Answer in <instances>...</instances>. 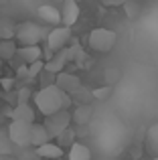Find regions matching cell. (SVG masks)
I'll return each instance as SVG.
<instances>
[{
    "mask_svg": "<svg viewBox=\"0 0 158 160\" xmlns=\"http://www.w3.org/2000/svg\"><path fill=\"white\" fill-rule=\"evenodd\" d=\"M16 57L22 63H32L37 59H43V47L41 45H18Z\"/></svg>",
    "mask_w": 158,
    "mask_h": 160,
    "instance_id": "cell-10",
    "label": "cell"
},
{
    "mask_svg": "<svg viewBox=\"0 0 158 160\" xmlns=\"http://www.w3.org/2000/svg\"><path fill=\"white\" fill-rule=\"evenodd\" d=\"M61 108L63 109H71L73 108V93L61 89Z\"/></svg>",
    "mask_w": 158,
    "mask_h": 160,
    "instance_id": "cell-29",
    "label": "cell"
},
{
    "mask_svg": "<svg viewBox=\"0 0 158 160\" xmlns=\"http://www.w3.org/2000/svg\"><path fill=\"white\" fill-rule=\"evenodd\" d=\"M14 83H16V77H10V75L0 79V85H2V89L6 91V93H10V91L14 89Z\"/></svg>",
    "mask_w": 158,
    "mask_h": 160,
    "instance_id": "cell-30",
    "label": "cell"
},
{
    "mask_svg": "<svg viewBox=\"0 0 158 160\" xmlns=\"http://www.w3.org/2000/svg\"><path fill=\"white\" fill-rule=\"evenodd\" d=\"M45 69V61L37 59V61L28 63V81H37V77L41 75V71Z\"/></svg>",
    "mask_w": 158,
    "mask_h": 160,
    "instance_id": "cell-22",
    "label": "cell"
},
{
    "mask_svg": "<svg viewBox=\"0 0 158 160\" xmlns=\"http://www.w3.org/2000/svg\"><path fill=\"white\" fill-rule=\"evenodd\" d=\"M89 47L97 53H110L111 49L116 47V41H118V35L114 31L106 27H97L89 32Z\"/></svg>",
    "mask_w": 158,
    "mask_h": 160,
    "instance_id": "cell-3",
    "label": "cell"
},
{
    "mask_svg": "<svg viewBox=\"0 0 158 160\" xmlns=\"http://www.w3.org/2000/svg\"><path fill=\"white\" fill-rule=\"evenodd\" d=\"M55 140H57V144H59V146H71L73 142H75V134H73L71 128H67V130H63Z\"/></svg>",
    "mask_w": 158,
    "mask_h": 160,
    "instance_id": "cell-23",
    "label": "cell"
},
{
    "mask_svg": "<svg viewBox=\"0 0 158 160\" xmlns=\"http://www.w3.org/2000/svg\"><path fill=\"white\" fill-rule=\"evenodd\" d=\"M4 4H8V0H0V6H4Z\"/></svg>",
    "mask_w": 158,
    "mask_h": 160,
    "instance_id": "cell-32",
    "label": "cell"
},
{
    "mask_svg": "<svg viewBox=\"0 0 158 160\" xmlns=\"http://www.w3.org/2000/svg\"><path fill=\"white\" fill-rule=\"evenodd\" d=\"M146 148L152 156H158V124L146 130Z\"/></svg>",
    "mask_w": 158,
    "mask_h": 160,
    "instance_id": "cell-17",
    "label": "cell"
},
{
    "mask_svg": "<svg viewBox=\"0 0 158 160\" xmlns=\"http://www.w3.org/2000/svg\"><path fill=\"white\" fill-rule=\"evenodd\" d=\"M71 160H89L91 158V152L85 144H79V142H73L71 148H69V154H67Z\"/></svg>",
    "mask_w": 158,
    "mask_h": 160,
    "instance_id": "cell-18",
    "label": "cell"
},
{
    "mask_svg": "<svg viewBox=\"0 0 158 160\" xmlns=\"http://www.w3.org/2000/svg\"><path fill=\"white\" fill-rule=\"evenodd\" d=\"M55 79H57V73H53V71H49V69H43L41 75L37 77V81L41 83V87H47V85H53Z\"/></svg>",
    "mask_w": 158,
    "mask_h": 160,
    "instance_id": "cell-24",
    "label": "cell"
},
{
    "mask_svg": "<svg viewBox=\"0 0 158 160\" xmlns=\"http://www.w3.org/2000/svg\"><path fill=\"white\" fill-rule=\"evenodd\" d=\"M53 136L51 132L47 130V126L45 124H37V122H32V132H31V146H41L45 144V142H51Z\"/></svg>",
    "mask_w": 158,
    "mask_h": 160,
    "instance_id": "cell-12",
    "label": "cell"
},
{
    "mask_svg": "<svg viewBox=\"0 0 158 160\" xmlns=\"http://www.w3.org/2000/svg\"><path fill=\"white\" fill-rule=\"evenodd\" d=\"M91 116H93V112H91V106L89 103H75V109H73L71 113V120L75 122V124L79 126H85L87 122L91 120Z\"/></svg>",
    "mask_w": 158,
    "mask_h": 160,
    "instance_id": "cell-13",
    "label": "cell"
},
{
    "mask_svg": "<svg viewBox=\"0 0 158 160\" xmlns=\"http://www.w3.org/2000/svg\"><path fill=\"white\" fill-rule=\"evenodd\" d=\"M49 31L41 24L32 22V20H24V22L16 24V32L14 39L18 45H41L47 41Z\"/></svg>",
    "mask_w": 158,
    "mask_h": 160,
    "instance_id": "cell-2",
    "label": "cell"
},
{
    "mask_svg": "<svg viewBox=\"0 0 158 160\" xmlns=\"http://www.w3.org/2000/svg\"><path fill=\"white\" fill-rule=\"evenodd\" d=\"M79 2L77 0H65L63 2V8H61V22L67 24V27H73V24L79 20Z\"/></svg>",
    "mask_w": 158,
    "mask_h": 160,
    "instance_id": "cell-9",
    "label": "cell"
},
{
    "mask_svg": "<svg viewBox=\"0 0 158 160\" xmlns=\"http://www.w3.org/2000/svg\"><path fill=\"white\" fill-rule=\"evenodd\" d=\"M32 95H35V93L31 91V87H28V85L20 87V89H16V103H18V102H31Z\"/></svg>",
    "mask_w": 158,
    "mask_h": 160,
    "instance_id": "cell-27",
    "label": "cell"
},
{
    "mask_svg": "<svg viewBox=\"0 0 158 160\" xmlns=\"http://www.w3.org/2000/svg\"><path fill=\"white\" fill-rule=\"evenodd\" d=\"M39 16L45 20V22L49 24H61V10H57L55 6H51V4H43V6H39Z\"/></svg>",
    "mask_w": 158,
    "mask_h": 160,
    "instance_id": "cell-16",
    "label": "cell"
},
{
    "mask_svg": "<svg viewBox=\"0 0 158 160\" xmlns=\"http://www.w3.org/2000/svg\"><path fill=\"white\" fill-rule=\"evenodd\" d=\"M122 6H124V12H126V16L130 20H136L140 14H142V6H140L138 0H126Z\"/></svg>",
    "mask_w": 158,
    "mask_h": 160,
    "instance_id": "cell-21",
    "label": "cell"
},
{
    "mask_svg": "<svg viewBox=\"0 0 158 160\" xmlns=\"http://www.w3.org/2000/svg\"><path fill=\"white\" fill-rule=\"evenodd\" d=\"M12 146H14V144H12L8 132H0V154H10Z\"/></svg>",
    "mask_w": 158,
    "mask_h": 160,
    "instance_id": "cell-26",
    "label": "cell"
},
{
    "mask_svg": "<svg viewBox=\"0 0 158 160\" xmlns=\"http://www.w3.org/2000/svg\"><path fill=\"white\" fill-rule=\"evenodd\" d=\"M37 156L39 158H61L63 156V148L53 142H45V144L37 146Z\"/></svg>",
    "mask_w": 158,
    "mask_h": 160,
    "instance_id": "cell-14",
    "label": "cell"
},
{
    "mask_svg": "<svg viewBox=\"0 0 158 160\" xmlns=\"http://www.w3.org/2000/svg\"><path fill=\"white\" fill-rule=\"evenodd\" d=\"M16 39H0V61H12L16 57Z\"/></svg>",
    "mask_w": 158,
    "mask_h": 160,
    "instance_id": "cell-15",
    "label": "cell"
},
{
    "mask_svg": "<svg viewBox=\"0 0 158 160\" xmlns=\"http://www.w3.org/2000/svg\"><path fill=\"white\" fill-rule=\"evenodd\" d=\"M120 75H122V73H120L118 69H106V71H103V77H106L107 85H114V83L120 79Z\"/></svg>",
    "mask_w": 158,
    "mask_h": 160,
    "instance_id": "cell-28",
    "label": "cell"
},
{
    "mask_svg": "<svg viewBox=\"0 0 158 160\" xmlns=\"http://www.w3.org/2000/svg\"><path fill=\"white\" fill-rule=\"evenodd\" d=\"M16 24L6 16H0V39H14Z\"/></svg>",
    "mask_w": 158,
    "mask_h": 160,
    "instance_id": "cell-20",
    "label": "cell"
},
{
    "mask_svg": "<svg viewBox=\"0 0 158 160\" xmlns=\"http://www.w3.org/2000/svg\"><path fill=\"white\" fill-rule=\"evenodd\" d=\"M111 91H114L111 85H103V87H95V89H91V95H93L95 99H99V102H103V99H107L111 95Z\"/></svg>",
    "mask_w": 158,
    "mask_h": 160,
    "instance_id": "cell-25",
    "label": "cell"
},
{
    "mask_svg": "<svg viewBox=\"0 0 158 160\" xmlns=\"http://www.w3.org/2000/svg\"><path fill=\"white\" fill-rule=\"evenodd\" d=\"M101 2L106 4V6H122L126 0H101Z\"/></svg>",
    "mask_w": 158,
    "mask_h": 160,
    "instance_id": "cell-31",
    "label": "cell"
},
{
    "mask_svg": "<svg viewBox=\"0 0 158 160\" xmlns=\"http://www.w3.org/2000/svg\"><path fill=\"white\" fill-rule=\"evenodd\" d=\"M10 118L12 120H22V122H35V108L31 106V102H18L14 106V109H10Z\"/></svg>",
    "mask_w": 158,
    "mask_h": 160,
    "instance_id": "cell-11",
    "label": "cell"
},
{
    "mask_svg": "<svg viewBox=\"0 0 158 160\" xmlns=\"http://www.w3.org/2000/svg\"><path fill=\"white\" fill-rule=\"evenodd\" d=\"M32 102H35V108L39 109L43 116H49V113L61 109V89L53 83V85L41 87L35 95H32Z\"/></svg>",
    "mask_w": 158,
    "mask_h": 160,
    "instance_id": "cell-1",
    "label": "cell"
},
{
    "mask_svg": "<svg viewBox=\"0 0 158 160\" xmlns=\"http://www.w3.org/2000/svg\"><path fill=\"white\" fill-rule=\"evenodd\" d=\"M55 85L59 87V89H63V91L73 93V91H77L79 87H81V79H79L75 73H67V71L63 69V71H59V73H57Z\"/></svg>",
    "mask_w": 158,
    "mask_h": 160,
    "instance_id": "cell-8",
    "label": "cell"
},
{
    "mask_svg": "<svg viewBox=\"0 0 158 160\" xmlns=\"http://www.w3.org/2000/svg\"><path fill=\"white\" fill-rule=\"evenodd\" d=\"M77 2H81V0H77Z\"/></svg>",
    "mask_w": 158,
    "mask_h": 160,
    "instance_id": "cell-33",
    "label": "cell"
},
{
    "mask_svg": "<svg viewBox=\"0 0 158 160\" xmlns=\"http://www.w3.org/2000/svg\"><path fill=\"white\" fill-rule=\"evenodd\" d=\"M69 63H71L69 61V49L63 47V49H59V51L53 53V57L49 59V61H45V69L53 71V73H59V71H63Z\"/></svg>",
    "mask_w": 158,
    "mask_h": 160,
    "instance_id": "cell-7",
    "label": "cell"
},
{
    "mask_svg": "<svg viewBox=\"0 0 158 160\" xmlns=\"http://www.w3.org/2000/svg\"><path fill=\"white\" fill-rule=\"evenodd\" d=\"M31 132H32L31 122L12 120L10 126H8V136H10L12 144L18 146V148H28L31 146Z\"/></svg>",
    "mask_w": 158,
    "mask_h": 160,
    "instance_id": "cell-4",
    "label": "cell"
},
{
    "mask_svg": "<svg viewBox=\"0 0 158 160\" xmlns=\"http://www.w3.org/2000/svg\"><path fill=\"white\" fill-rule=\"evenodd\" d=\"M71 39H73V35H71V27H67V24H63V27H59L57 24L53 31H49V35H47V47H51L53 51H59V49H63V47H67L69 43H71Z\"/></svg>",
    "mask_w": 158,
    "mask_h": 160,
    "instance_id": "cell-6",
    "label": "cell"
},
{
    "mask_svg": "<svg viewBox=\"0 0 158 160\" xmlns=\"http://www.w3.org/2000/svg\"><path fill=\"white\" fill-rule=\"evenodd\" d=\"M71 113H69V109H57V112L49 113V116H45V126H47V130L51 132L53 138H57L63 130H67L69 126H71Z\"/></svg>",
    "mask_w": 158,
    "mask_h": 160,
    "instance_id": "cell-5",
    "label": "cell"
},
{
    "mask_svg": "<svg viewBox=\"0 0 158 160\" xmlns=\"http://www.w3.org/2000/svg\"><path fill=\"white\" fill-rule=\"evenodd\" d=\"M67 49H69V61L75 63V65H81V61L85 59V53H83L81 45H79L77 41H73V39H71V43L67 45Z\"/></svg>",
    "mask_w": 158,
    "mask_h": 160,
    "instance_id": "cell-19",
    "label": "cell"
}]
</instances>
